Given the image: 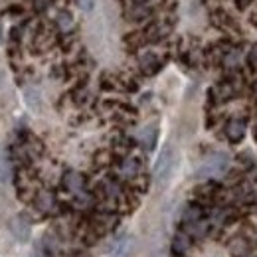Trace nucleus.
I'll return each instance as SVG.
<instances>
[{"instance_id":"27","label":"nucleus","mask_w":257,"mask_h":257,"mask_svg":"<svg viewBox=\"0 0 257 257\" xmlns=\"http://www.w3.org/2000/svg\"><path fill=\"white\" fill-rule=\"evenodd\" d=\"M4 85H6V73L0 69V89H4Z\"/></svg>"},{"instance_id":"1","label":"nucleus","mask_w":257,"mask_h":257,"mask_svg":"<svg viewBox=\"0 0 257 257\" xmlns=\"http://www.w3.org/2000/svg\"><path fill=\"white\" fill-rule=\"evenodd\" d=\"M176 162H178L176 149L170 147V145H166L162 149V153L159 155L157 162H155V182L159 186H164L170 180V176H172V172L176 168Z\"/></svg>"},{"instance_id":"21","label":"nucleus","mask_w":257,"mask_h":257,"mask_svg":"<svg viewBox=\"0 0 257 257\" xmlns=\"http://www.w3.org/2000/svg\"><path fill=\"white\" fill-rule=\"evenodd\" d=\"M54 4V0H32V8L38 12V14H42V12H46V10H50V6Z\"/></svg>"},{"instance_id":"22","label":"nucleus","mask_w":257,"mask_h":257,"mask_svg":"<svg viewBox=\"0 0 257 257\" xmlns=\"http://www.w3.org/2000/svg\"><path fill=\"white\" fill-rule=\"evenodd\" d=\"M69 75V69L65 67V65H54L52 67V77H56V79H65Z\"/></svg>"},{"instance_id":"2","label":"nucleus","mask_w":257,"mask_h":257,"mask_svg":"<svg viewBox=\"0 0 257 257\" xmlns=\"http://www.w3.org/2000/svg\"><path fill=\"white\" fill-rule=\"evenodd\" d=\"M227 168H229L227 155H224V153H214V155H210L206 161L202 162V166L196 170V178H202V180L216 178V176L225 174Z\"/></svg>"},{"instance_id":"29","label":"nucleus","mask_w":257,"mask_h":257,"mask_svg":"<svg viewBox=\"0 0 257 257\" xmlns=\"http://www.w3.org/2000/svg\"><path fill=\"white\" fill-rule=\"evenodd\" d=\"M172 257H186V255H176V253H172Z\"/></svg>"},{"instance_id":"18","label":"nucleus","mask_w":257,"mask_h":257,"mask_svg":"<svg viewBox=\"0 0 257 257\" xmlns=\"http://www.w3.org/2000/svg\"><path fill=\"white\" fill-rule=\"evenodd\" d=\"M26 34V24H14L8 30V46H22V38Z\"/></svg>"},{"instance_id":"3","label":"nucleus","mask_w":257,"mask_h":257,"mask_svg":"<svg viewBox=\"0 0 257 257\" xmlns=\"http://www.w3.org/2000/svg\"><path fill=\"white\" fill-rule=\"evenodd\" d=\"M30 202H32L34 212L40 214V216H50V214H56V210H58V198L48 188L36 190Z\"/></svg>"},{"instance_id":"28","label":"nucleus","mask_w":257,"mask_h":257,"mask_svg":"<svg viewBox=\"0 0 257 257\" xmlns=\"http://www.w3.org/2000/svg\"><path fill=\"white\" fill-rule=\"evenodd\" d=\"M71 257H91V255L85 253V251H75V253H71Z\"/></svg>"},{"instance_id":"20","label":"nucleus","mask_w":257,"mask_h":257,"mask_svg":"<svg viewBox=\"0 0 257 257\" xmlns=\"http://www.w3.org/2000/svg\"><path fill=\"white\" fill-rule=\"evenodd\" d=\"M4 12H6L8 16H12V18H22V16L26 14V8H24L22 4H10Z\"/></svg>"},{"instance_id":"5","label":"nucleus","mask_w":257,"mask_h":257,"mask_svg":"<svg viewBox=\"0 0 257 257\" xmlns=\"http://www.w3.org/2000/svg\"><path fill=\"white\" fill-rule=\"evenodd\" d=\"M8 231L18 243H26L32 235V220L26 214H18L8 222Z\"/></svg>"},{"instance_id":"10","label":"nucleus","mask_w":257,"mask_h":257,"mask_svg":"<svg viewBox=\"0 0 257 257\" xmlns=\"http://www.w3.org/2000/svg\"><path fill=\"white\" fill-rule=\"evenodd\" d=\"M157 141H159V127H157L155 123L145 125V127L137 133V143H139L145 151H149V153H151V151H155Z\"/></svg>"},{"instance_id":"8","label":"nucleus","mask_w":257,"mask_h":257,"mask_svg":"<svg viewBox=\"0 0 257 257\" xmlns=\"http://www.w3.org/2000/svg\"><path fill=\"white\" fill-rule=\"evenodd\" d=\"M60 182H62V188L65 192L73 194V196L85 190V176L77 170H65Z\"/></svg>"},{"instance_id":"30","label":"nucleus","mask_w":257,"mask_h":257,"mask_svg":"<svg viewBox=\"0 0 257 257\" xmlns=\"http://www.w3.org/2000/svg\"><path fill=\"white\" fill-rule=\"evenodd\" d=\"M253 89H255V95H257V83H255V85H253Z\"/></svg>"},{"instance_id":"12","label":"nucleus","mask_w":257,"mask_h":257,"mask_svg":"<svg viewBox=\"0 0 257 257\" xmlns=\"http://www.w3.org/2000/svg\"><path fill=\"white\" fill-rule=\"evenodd\" d=\"M229 143H239L245 137V121L243 119H229L224 128Z\"/></svg>"},{"instance_id":"6","label":"nucleus","mask_w":257,"mask_h":257,"mask_svg":"<svg viewBox=\"0 0 257 257\" xmlns=\"http://www.w3.org/2000/svg\"><path fill=\"white\" fill-rule=\"evenodd\" d=\"M164 65V60H162L159 54L155 52H141L139 58H137V67L143 75L151 77V75H157Z\"/></svg>"},{"instance_id":"24","label":"nucleus","mask_w":257,"mask_h":257,"mask_svg":"<svg viewBox=\"0 0 257 257\" xmlns=\"http://www.w3.org/2000/svg\"><path fill=\"white\" fill-rule=\"evenodd\" d=\"M32 257H56L52 251H48V249H44V247H40V245H36V251H34Z\"/></svg>"},{"instance_id":"15","label":"nucleus","mask_w":257,"mask_h":257,"mask_svg":"<svg viewBox=\"0 0 257 257\" xmlns=\"http://www.w3.org/2000/svg\"><path fill=\"white\" fill-rule=\"evenodd\" d=\"M24 101L32 111H40L42 109V93H40V89L34 87V85H26L24 87Z\"/></svg>"},{"instance_id":"4","label":"nucleus","mask_w":257,"mask_h":257,"mask_svg":"<svg viewBox=\"0 0 257 257\" xmlns=\"http://www.w3.org/2000/svg\"><path fill=\"white\" fill-rule=\"evenodd\" d=\"M143 168H145L143 166V159H139L135 155L123 157V159H119V162H117V174H119V178L128 180V182H133L135 178L143 176Z\"/></svg>"},{"instance_id":"25","label":"nucleus","mask_w":257,"mask_h":257,"mask_svg":"<svg viewBox=\"0 0 257 257\" xmlns=\"http://www.w3.org/2000/svg\"><path fill=\"white\" fill-rule=\"evenodd\" d=\"M255 0H235V4H237V8L239 10H243V8H247L249 4H253Z\"/></svg>"},{"instance_id":"17","label":"nucleus","mask_w":257,"mask_h":257,"mask_svg":"<svg viewBox=\"0 0 257 257\" xmlns=\"http://www.w3.org/2000/svg\"><path fill=\"white\" fill-rule=\"evenodd\" d=\"M239 60H241V54L237 48H227L225 54L222 56V65L225 69H235L239 65Z\"/></svg>"},{"instance_id":"16","label":"nucleus","mask_w":257,"mask_h":257,"mask_svg":"<svg viewBox=\"0 0 257 257\" xmlns=\"http://www.w3.org/2000/svg\"><path fill=\"white\" fill-rule=\"evenodd\" d=\"M147 44V38H145V32H131L125 36V46H127L128 52H139L143 46Z\"/></svg>"},{"instance_id":"26","label":"nucleus","mask_w":257,"mask_h":257,"mask_svg":"<svg viewBox=\"0 0 257 257\" xmlns=\"http://www.w3.org/2000/svg\"><path fill=\"white\" fill-rule=\"evenodd\" d=\"M249 60H251V64L257 65V44L251 48V52H249Z\"/></svg>"},{"instance_id":"7","label":"nucleus","mask_w":257,"mask_h":257,"mask_svg":"<svg viewBox=\"0 0 257 257\" xmlns=\"http://www.w3.org/2000/svg\"><path fill=\"white\" fill-rule=\"evenodd\" d=\"M153 16V8L145 4V0H127L125 2V18L128 22H147Z\"/></svg>"},{"instance_id":"9","label":"nucleus","mask_w":257,"mask_h":257,"mask_svg":"<svg viewBox=\"0 0 257 257\" xmlns=\"http://www.w3.org/2000/svg\"><path fill=\"white\" fill-rule=\"evenodd\" d=\"M133 247H135V239L127 233H121L119 237L113 239L107 253H109V257H128L133 253Z\"/></svg>"},{"instance_id":"14","label":"nucleus","mask_w":257,"mask_h":257,"mask_svg":"<svg viewBox=\"0 0 257 257\" xmlns=\"http://www.w3.org/2000/svg\"><path fill=\"white\" fill-rule=\"evenodd\" d=\"M75 22H73V14L69 10H58L56 12V28L62 34H69L73 30Z\"/></svg>"},{"instance_id":"11","label":"nucleus","mask_w":257,"mask_h":257,"mask_svg":"<svg viewBox=\"0 0 257 257\" xmlns=\"http://www.w3.org/2000/svg\"><path fill=\"white\" fill-rule=\"evenodd\" d=\"M192 243H194L192 237H190L186 231L178 229V231L174 233V237H172V243H170V247H172V253H176V255H186V253L190 251Z\"/></svg>"},{"instance_id":"13","label":"nucleus","mask_w":257,"mask_h":257,"mask_svg":"<svg viewBox=\"0 0 257 257\" xmlns=\"http://www.w3.org/2000/svg\"><path fill=\"white\" fill-rule=\"evenodd\" d=\"M204 214H206V210L200 202H190V204H186V208L182 212V224L200 222V220H204Z\"/></svg>"},{"instance_id":"19","label":"nucleus","mask_w":257,"mask_h":257,"mask_svg":"<svg viewBox=\"0 0 257 257\" xmlns=\"http://www.w3.org/2000/svg\"><path fill=\"white\" fill-rule=\"evenodd\" d=\"M249 243L243 239V237H237V239H233L231 241V253L235 257H247L249 255Z\"/></svg>"},{"instance_id":"23","label":"nucleus","mask_w":257,"mask_h":257,"mask_svg":"<svg viewBox=\"0 0 257 257\" xmlns=\"http://www.w3.org/2000/svg\"><path fill=\"white\" fill-rule=\"evenodd\" d=\"M75 4L83 10V12H91L95 6V0H75Z\"/></svg>"}]
</instances>
